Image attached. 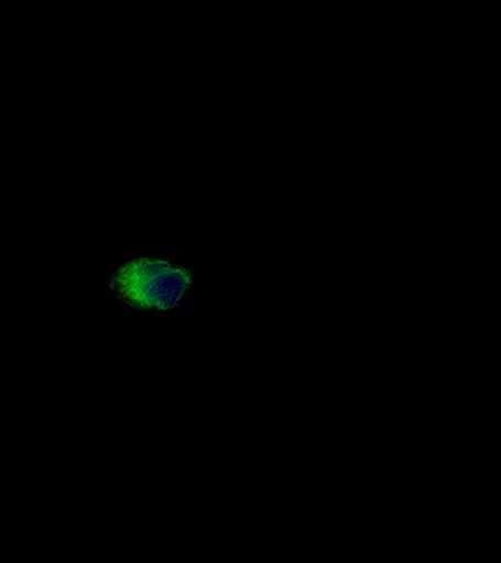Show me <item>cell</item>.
<instances>
[{"mask_svg":"<svg viewBox=\"0 0 501 563\" xmlns=\"http://www.w3.org/2000/svg\"><path fill=\"white\" fill-rule=\"evenodd\" d=\"M199 252H122L102 263L100 290L118 313L161 325L192 312L199 295Z\"/></svg>","mask_w":501,"mask_h":563,"instance_id":"cell-1","label":"cell"}]
</instances>
